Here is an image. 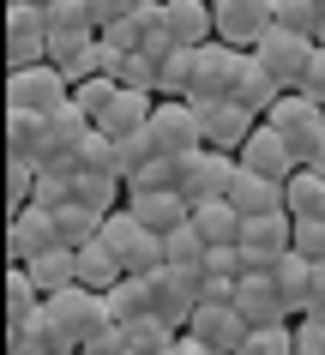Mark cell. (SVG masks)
<instances>
[{"instance_id":"6da1fadb","label":"cell","mask_w":325,"mask_h":355,"mask_svg":"<svg viewBox=\"0 0 325 355\" xmlns=\"http://www.w3.org/2000/svg\"><path fill=\"white\" fill-rule=\"evenodd\" d=\"M103 247L121 259V271H127V277H151V271H163V265H169L163 235H157V229H145L127 205L109 211V223H103Z\"/></svg>"},{"instance_id":"7a4b0ae2","label":"cell","mask_w":325,"mask_h":355,"mask_svg":"<svg viewBox=\"0 0 325 355\" xmlns=\"http://www.w3.org/2000/svg\"><path fill=\"white\" fill-rule=\"evenodd\" d=\"M265 121L277 127V139L289 145V157H295L301 168L325 150V103H313L307 91H283V96H277V109H271Z\"/></svg>"},{"instance_id":"3957f363","label":"cell","mask_w":325,"mask_h":355,"mask_svg":"<svg viewBox=\"0 0 325 355\" xmlns=\"http://www.w3.org/2000/svg\"><path fill=\"white\" fill-rule=\"evenodd\" d=\"M247 67V49H235V42H199L193 49V91L187 103H217V96H235V78Z\"/></svg>"},{"instance_id":"277c9868","label":"cell","mask_w":325,"mask_h":355,"mask_svg":"<svg viewBox=\"0 0 325 355\" xmlns=\"http://www.w3.org/2000/svg\"><path fill=\"white\" fill-rule=\"evenodd\" d=\"M73 103V85L60 78L55 60H42V67H19V73H6V109H24V114H49L67 109Z\"/></svg>"},{"instance_id":"5b68a950","label":"cell","mask_w":325,"mask_h":355,"mask_svg":"<svg viewBox=\"0 0 325 355\" xmlns=\"http://www.w3.org/2000/svg\"><path fill=\"white\" fill-rule=\"evenodd\" d=\"M151 150L157 157H175V163H187L193 150H205V132H199V114H193L187 96H163L151 109Z\"/></svg>"},{"instance_id":"8992f818","label":"cell","mask_w":325,"mask_h":355,"mask_svg":"<svg viewBox=\"0 0 325 355\" xmlns=\"http://www.w3.org/2000/svg\"><path fill=\"white\" fill-rule=\"evenodd\" d=\"M313 55H319V42H313V37H295V31H277V24L253 42V60H259V67H265L283 91H301V78H307V67H313Z\"/></svg>"},{"instance_id":"52a82bcc","label":"cell","mask_w":325,"mask_h":355,"mask_svg":"<svg viewBox=\"0 0 325 355\" xmlns=\"http://www.w3.org/2000/svg\"><path fill=\"white\" fill-rule=\"evenodd\" d=\"M295 247V217L289 211H265V217H241V271H271Z\"/></svg>"},{"instance_id":"ba28073f","label":"cell","mask_w":325,"mask_h":355,"mask_svg":"<svg viewBox=\"0 0 325 355\" xmlns=\"http://www.w3.org/2000/svg\"><path fill=\"white\" fill-rule=\"evenodd\" d=\"M103 37L115 42V49H133V55H151L157 67L181 49L175 42V31H169V12H163V0H151V6H139L133 19H121V24H109Z\"/></svg>"},{"instance_id":"9c48e42d","label":"cell","mask_w":325,"mask_h":355,"mask_svg":"<svg viewBox=\"0 0 325 355\" xmlns=\"http://www.w3.org/2000/svg\"><path fill=\"white\" fill-rule=\"evenodd\" d=\"M42 307H49V319H55L60 331L73 337L78 349H85V343H91V337L103 331V325H115V319H109V301L96 295V289H85V283H73V289H60V295H49Z\"/></svg>"},{"instance_id":"30bf717a","label":"cell","mask_w":325,"mask_h":355,"mask_svg":"<svg viewBox=\"0 0 325 355\" xmlns=\"http://www.w3.org/2000/svg\"><path fill=\"white\" fill-rule=\"evenodd\" d=\"M49 60V19L37 0H6V67H42Z\"/></svg>"},{"instance_id":"8fae6325","label":"cell","mask_w":325,"mask_h":355,"mask_svg":"<svg viewBox=\"0 0 325 355\" xmlns=\"http://www.w3.org/2000/svg\"><path fill=\"white\" fill-rule=\"evenodd\" d=\"M151 313L163 319V325H175V331H187L193 313H199V271H175V265H163V271H151Z\"/></svg>"},{"instance_id":"7c38bea8","label":"cell","mask_w":325,"mask_h":355,"mask_svg":"<svg viewBox=\"0 0 325 355\" xmlns=\"http://www.w3.org/2000/svg\"><path fill=\"white\" fill-rule=\"evenodd\" d=\"M235 157L229 150H193L187 163H181V199L187 205H205V199H229V187H235Z\"/></svg>"},{"instance_id":"4fadbf2b","label":"cell","mask_w":325,"mask_h":355,"mask_svg":"<svg viewBox=\"0 0 325 355\" xmlns=\"http://www.w3.org/2000/svg\"><path fill=\"white\" fill-rule=\"evenodd\" d=\"M205 349H217V355H241L247 349V337H253V325H247V313L235 307V301H199V313H193V325H187Z\"/></svg>"},{"instance_id":"5bb4252c","label":"cell","mask_w":325,"mask_h":355,"mask_svg":"<svg viewBox=\"0 0 325 355\" xmlns=\"http://www.w3.org/2000/svg\"><path fill=\"white\" fill-rule=\"evenodd\" d=\"M96 132V121L78 103H67V109H55L49 121H42V157H37V168H73V157H78V145Z\"/></svg>"},{"instance_id":"9a60e30c","label":"cell","mask_w":325,"mask_h":355,"mask_svg":"<svg viewBox=\"0 0 325 355\" xmlns=\"http://www.w3.org/2000/svg\"><path fill=\"white\" fill-rule=\"evenodd\" d=\"M193 114H199V132H205V145H211V150H229V157L247 145V132L259 127V114L241 109L235 96H217V103H193Z\"/></svg>"},{"instance_id":"2e32d148","label":"cell","mask_w":325,"mask_h":355,"mask_svg":"<svg viewBox=\"0 0 325 355\" xmlns=\"http://www.w3.org/2000/svg\"><path fill=\"white\" fill-rule=\"evenodd\" d=\"M49 247H60V223L49 205H24L12 211V223H6V253H12V265H30L37 253H49Z\"/></svg>"},{"instance_id":"e0dca14e","label":"cell","mask_w":325,"mask_h":355,"mask_svg":"<svg viewBox=\"0 0 325 355\" xmlns=\"http://www.w3.org/2000/svg\"><path fill=\"white\" fill-rule=\"evenodd\" d=\"M271 12H277V0H217V42L253 49L271 31Z\"/></svg>"},{"instance_id":"ac0fdd59","label":"cell","mask_w":325,"mask_h":355,"mask_svg":"<svg viewBox=\"0 0 325 355\" xmlns=\"http://www.w3.org/2000/svg\"><path fill=\"white\" fill-rule=\"evenodd\" d=\"M235 163L253 168V175H265V181H289V175L301 168L295 157H289V145L277 139V127H271V121H259V127L247 132V145L235 150Z\"/></svg>"},{"instance_id":"d6986e66","label":"cell","mask_w":325,"mask_h":355,"mask_svg":"<svg viewBox=\"0 0 325 355\" xmlns=\"http://www.w3.org/2000/svg\"><path fill=\"white\" fill-rule=\"evenodd\" d=\"M235 307L247 313V325H289V319H295L271 271H253V277H241V289H235Z\"/></svg>"},{"instance_id":"ffe728a7","label":"cell","mask_w":325,"mask_h":355,"mask_svg":"<svg viewBox=\"0 0 325 355\" xmlns=\"http://www.w3.org/2000/svg\"><path fill=\"white\" fill-rule=\"evenodd\" d=\"M151 91H127V85H121L115 91V103H109V109L96 114V132H109V139H127V132H145L151 127Z\"/></svg>"},{"instance_id":"44dd1931","label":"cell","mask_w":325,"mask_h":355,"mask_svg":"<svg viewBox=\"0 0 325 355\" xmlns=\"http://www.w3.org/2000/svg\"><path fill=\"white\" fill-rule=\"evenodd\" d=\"M163 12H169V31L181 49H199V42L217 37V6L211 0H163Z\"/></svg>"},{"instance_id":"7402d4cb","label":"cell","mask_w":325,"mask_h":355,"mask_svg":"<svg viewBox=\"0 0 325 355\" xmlns=\"http://www.w3.org/2000/svg\"><path fill=\"white\" fill-rule=\"evenodd\" d=\"M127 211H133L145 229H157V235H169V229H181V223L193 217V205H187L175 187H169V193H127Z\"/></svg>"},{"instance_id":"603a6c76","label":"cell","mask_w":325,"mask_h":355,"mask_svg":"<svg viewBox=\"0 0 325 355\" xmlns=\"http://www.w3.org/2000/svg\"><path fill=\"white\" fill-rule=\"evenodd\" d=\"M283 187L289 181H265L253 168H235V187H229V205L241 217H265V211H283Z\"/></svg>"},{"instance_id":"cb8c5ba5","label":"cell","mask_w":325,"mask_h":355,"mask_svg":"<svg viewBox=\"0 0 325 355\" xmlns=\"http://www.w3.org/2000/svg\"><path fill=\"white\" fill-rule=\"evenodd\" d=\"M193 229H199V241H205V247H241V211H235L229 199L193 205Z\"/></svg>"},{"instance_id":"d4e9b609","label":"cell","mask_w":325,"mask_h":355,"mask_svg":"<svg viewBox=\"0 0 325 355\" xmlns=\"http://www.w3.org/2000/svg\"><path fill=\"white\" fill-rule=\"evenodd\" d=\"M277 96H283V85H277V78L253 60V49H247V67H241V78H235V103H241V109H253L259 121H265V114L277 109Z\"/></svg>"},{"instance_id":"484cf974","label":"cell","mask_w":325,"mask_h":355,"mask_svg":"<svg viewBox=\"0 0 325 355\" xmlns=\"http://www.w3.org/2000/svg\"><path fill=\"white\" fill-rule=\"evenodd\" d=\"M24 271L37 277L42 301H49V295H60V289H73V283H78V253H73V247H49V253H37Z\"/></svg>"},{"instance_id":"4316f807","label":"cell","mask_w":325,"mask_h":355,"mask_svg":"<svg viewBox=\"0 0 325 355\" xmlns=\"http://www.w3.org/2000/svg\"><path fill=\"white\" fill-rule=\"evenodd\" d=\"M271 277H277V289H283V301H289V313L301 319L307 313V301H313V259H301L295 247H289L283 259L271 265Z\"/></svg>"},{"instance_id":"83f0119b","label":"cell","mask_w":325,"mask_h":355,"mask_svg":"<svg viewBox=\"0 0 325 355\" xmlns=\"http://www.w3.org/2000/svg\"><path fill=\"white\" fill-rule=\"evenodd\" d=\"M37 313H42V289H37V277H30L24 265H12V271H6V331L30 325Z\"/></svg>"},{"instance_id":"f1b7e54d","label":"cell","mask_w":325,"mask_h":355,"mask_svg":"<svg viewBox=\"0 0 325 355\" xmlns=\"http://www.w3.org/2000/svg\"><path fill=\"white\" fill-rule=\"evenodd\" d=\"M37 157H42V114L6 109V163H30L37 168Z\"/></svg>"},{"instance_id":"f546056e","label":"cell","mask_w":325,"mask_h":355,"mask_svg":"<svg viewBox=\"0 0 325 355\" xmlns=\"http://www.w3.org/2000/svg\"><path fill=\"white\" fill-rule=\"evenodd\" d=\"M55 223H60V247H73V253H85V247L91 241H103V223H109V217H103V211H91V205H60L55 211Z\"/></svg>"},{"instance_id":"4dcf8cb0","label":"cell","mask_w":325,"mask_h":355,"mask_svg":"<svg viewBox=\"0 0 325 355\" xmlns=\"http://www.w3.org/2000/svg\"><path fill=\"white\" fill-rule=\"evenodd\" d=\"M73 199L109 217V211L127 205V181H121V175H73Z\"/></svg>"},{"instance_id":"1f68e13d","label":"cell","mask_w":325,"mask_h":355,"mask_svg":"<svg viewBox=\"0 0 325 355\" xmlns=\"http://www.w3.org/2000/svg\"><path fill=\"white\" fill-rule=\"evenodd\" d=\"M121 277H127V271H121V259H115V253H109L103 241H91L85 253H78V283H85V289L109 295V289H115Z\"/></svg>"},{"instance_id":"d6a6232c","label":"cell","mask_w":325,"mask_h":355,"mask_svg":"<svg viewBox=\"0 0 325 355\" xmlns=\"http://www.w3.org/2000/svg\"><path fill=\"white\" fill-rule=\"evenodd\" d=\"M283 211H289V217H319V211H325V175L295 168L289 187H283Z\"/></svg>"},{"instance_id":"836d02e7","label":"cell","mask_w":325,"mask_h":355,"mask_svg":"<svg viewBox=\"0 0 325 355\" xmlns=\"http://www.w3.org/2000/svg\"><path fill=\"white\" fill-rule=\"evenodd\" d=\"M103 301H109V319H115V325H133V319L151 313V283L145 277H121Z\"/></svg>"},{"instance_id":"e575fe53","label":"cell","mask_w":325,"mask_h":355,"mask_svg":"<svg viewBox=\"0 0 325 355\" xmlns=\"http://www.w3.org/2000/svg\"><path fill=\"white\" fill-rule=\"evenodd\" d=\"M163 247H169V265H175V271H205V253H211V247L199 241L193 217H187L181 229H169V235H163Z\"/></svg>"},{"instance_id":"d590c367","label":"cell","mask_w":325,"mask_h":355,"mask_svg":"<svg viewBox=\"0 0 325 355\" xmlns=\"http://www.w3.org/2000/svg\"><path fill=\"white\" fill-rule=\"evenodd\" d=\"M181 193V163H175V157H151V163L145 168H133V175H127V193Z\"/></svg>"},{"instance_id":"8d00e7d4","label":"cell","mask_w":325,"mask_h":355,"mask_svg":"<svg viewBox=\"0 0 325 355\" xmlns=\"http://www.w3.org/2000/svg\"><path fill=\"white\" fill-rule=\"evenodd\" d=\"M319 0H277V12H271V24L277 31H295V37H313L319 31Z\"/></svg>"},{"instance_id":"74e56055","label":"cell","mask_w":325,"mask_h":355,"mask_svg":"<svg viewBox=\"0 0 325 355\" xmlns=\"http://www.w3.org/2000/svg\"><path fill=\"white\" fill-rule=\"evenodd\" d=\"M30 205H73V168H37V187H30Z\"/></svg>"},{"instance_id":"f35d334b","label":"cell","mask_w":325,"mask_h":355,"mask_svg":"<svg viewBox=\"0 0 325 355\" xmlns=\"http://www.w3.org/2000/svg\"><path fill=\"white\" fill-rule=\"evenodd\" d=\"M187 91H193V49H175L157 67V96H187Z\"/></svg>"},{"instance_id":"ab89813d","label":"cell","mask_w":325,"mask_h":355,"mask_svg":"<svg viewBox=\"0 0 325 355\" xmlns=\"http://www.w3.org/2000/svg\"><path fill=\"white\" fill-rule=\"evenodd\" d=\"M241 355H295V319L289 325H253Z\"/></svg>"},{"instance_id":"60d3db41","label":"cell","mask_w":325,"mask_h":355,"mask_svg":"<svg viewBox=\"0 0 325 355\" xmlns=\"http://www.w3.org/2000/svg\"><path fill=\"white\" fill-rule=\"evenodd\" d=\"M115 91H121V85H115L109 73H103V78H85V85H73V103H78V109H85V114L96 121V114H103L109 103H115Z\"/></svg>"},{"instance_id":"b9f144b4","label":"cell","mask_w":325,"mask_h":355,"mask_svg":"<svg viewBox=\"0 0 325 355\" xmlns=\"http://www.w3.org/2000/svg\"><path fill=\"white\" fill-rule=\"evenodd\" d=\"M295 253L301 259H325V217H295Z\"/></svg>"},{"instance_id":"7bdbcfd3","label":"cell","mask_w":325,"mask_h":355,"mask_svg":"<svg viewBox=\"0 0 325 355\" xmlns=\"http://www.w3.org/2000/svg\"><path fill=\"white\" fill-rule=\"evenodd\" d=\"M295 355H325V313L295 319Z\"/></svg>"},{"instance_id":"ee69618b","label":"cell","mask_w":325,"mask_h":355,"mask_svg":"<svg viewBox=\"0 0 325 355\" xmlns=\"http://www.w3.org/2000/svg\"><path fill=\"white\" fill-rule=\"evenodd\" d=\"M91 6V19H96V31H109V24H121V19H133L139 6H151V0H85Z\"/></svg>"},{"instance_id":"f6af8a7d","label":"cell","mask_w":325,"mask_h":355,"mask_svg":"<svg viewBox=\"0 0 325 355\" xmlns=\"http://www.w3.org/2000/svg\"><path fill=\"white\" fill-rule=\"evenodd\" d=\"M30 187H37V168L30 163H6V199H12V211L30 205Z\"/></svg>"},{"instance_id":"bcb514c9","label":"cell","mask_w":325,"mask_h":355,"mask_svg":"<svg viewBox=\"0 0 325 355\" xmlns=\"http://www.w3.org/2000/svg\"><path fill=\"white\" fill-rule=\"evenodd\" d=\"M6 355H55V349H49L30 325H19V331H6Z\"/></svg>"},{"instance_id":"7dc6e473","label":"cell","mask_w":325,"mask_h":355,"mask_svg":"<svg viewBox=\"0 0 325 355\" xmlns=\"http://www.w3.org/2000/svg\"><path fill=\"white\" fill-rule=\"evenodd\" d=\"M235 289H241V277H211V271H199V295L205 301H235Z\"/></svg>"},{"instance_id":"c3c4849f","label":"cell","mask_w":325,"mask_h":355,"mask_svg":"<svg viewBox=\"0 0 325 355\" xmlns=\"http://www.w3.org/2000/svg\"><path fill=\"white\" fill-rule=\"evenodd\" d=\"M301 91L313 96V103H325V49L313 55V67H307V78H301Z\"/></svg>"},{"instance_id":"681fc988","label":"cell","mask_w":325,"mask_h":355,"mask_svg":"<svg viewBox=\"0 0 325 355\" xmlns=\"http://www.w3.org/2000/svg\"><path fill=\"white\" fill-rule=\"evenodd\" d=\"M307 313H325V259H313V301H307Z\"/></svg>"},{"instance_id":"f907efd6","label":"cell","mask_w":325,"mask_h":355,"mask_svg":"<svg viewBox=\"0 0 325 355\" xmlns=\"http://www.w3.org/2000/svg\"><path fill=\"white\" fill-rule=\"evenodd\" d=\"M169 355H217V349H205V343H199L193 331H181V337L169 343Z\"/></svg>"},{"instance_id":"816d5d0a","label":"cell","mask_w":325,"mask_h":355,"mask_svg":"<svg viewBox=\"0 0 325 355\" xmlns=\"http://www.w3.org/2000/svg\"><path fill=\"white\" fill-rule=\"evenodd\" d=\"M307 168H313V175H325V150H319V157H313V163H307Z\"/></svg>"},{"instance_id":"f5cc1de1","label":"cell","mask_w":325,"mask_h":355,"mask_svg":"<svg viewBox=\"0 0 325 355\" xmlns=\"http://www.w3.org/2000/svg\"><path fill=\"white\" fill-rule=\"evenodd\" d=\"M313 42H319V49H325V12H319V31H313Z\"/></svg>"},{"instance_id":"db71d44e","label":"cell","mask_w":325,"mask_h":355,"mask_svg":"<svg viewBox=\"0 0 325 355\" xmlns=\"http://www.w3.org/2000/svg\"><path fill=\"white\" fill-rule=\"evenodd\" d=\"M37 6H49V0H37Z\"/></svg>"},{"instance_id":"11a10c76","label":"cell","mask_w":325,"mask_h":355,"mask_svg":"<svg viewBox=\"0 0 325 355\" xmlns=\"http://www.w3.org/2000/svg\"><path fill=\"white\" fill-rule=\"evenodd\" d=\"M211 6H217V0H211Z\"/></svg>"},{"instance_id":"9f6ffc18","label":"cell","mask_w":325,"mask_h":355,"mask_svg":"<svg viewBox=\"0 0 325 355\" xmlns=\"http://www.w3.org/2000/svg\"><path fill=\"white\" fill-rule=\"evenodd\" d=\"M78 355H85V349H78Z\"/></svg>"}]
</instances>
